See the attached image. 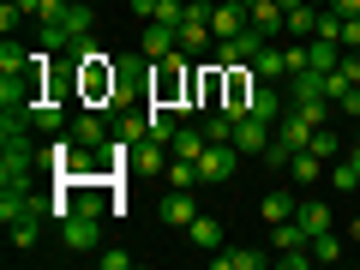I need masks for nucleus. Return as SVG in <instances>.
I'll list each match as a JSON object with an SVG mask.
<instances>
[{
    "mask_svg": "<svg viewBox=\"0 0 360 270\" xmlns=\"http://www.w3.org/2000/svg\"><path fill=\"white\" fill-rule=\"evenodd\" d=\"M324 168H330L324 156H312V150H295V162H288L283 174L295 180V186H319V180H324Z\"/></svg>",
    "mask_w": 360,
    "mask_h": 270,
    "instance_id": "nucleus-16",
    "label": "nucleus"
},
{
    "mask_svg": "<svg viewBox=\"0 0 360 270\" xmlns=\"http://www.w3.org/2000/svg\"><path fill=\"white\" fill-rule=\"evenodd\" d=\"M300 66H312V72H336V66H342V42L307 37V60H300Z\"/></svg>",
    "mask_w": 360,
    "mask_h": 270,
    "instance_id": "nucleus-15",
    "label": "nucleus"
},
{
    "mask_svg": "<svg viewBox=\"0 0 360 270\" xmlns=\"http://www.w3.org/2000/svg\"><path fill=\"white\" fill-rule=\"evenodd\" d=\"M156 210H162L168 229H186V222L198 217V198H193V186H168V198H162Z\"/></svg>",
    "mask_w": 360,
    "mask_h": 270,
    "instance_id": "nucleus-9",
    "label": "nucleus"
},
{
    "mask_svg": "<svg viewBox=\"0 0 360 270\" xmlns=\"http://www.w3.org/2000/svg\"><path fill=\"white\" fill-rule=\"evenodd\" d=\"M295 210H300V198L288 193V186H276V193H264V198H258V217H264V222H288Z\"/></svg>",
    "mask_w": 360,
    "mask_h": 270,
    "instance_id": "nucleus-18",
    "label": "nucleus"
},
{
    "mask_svg": "<svg viewBox=\"0 0 360 270\" xmlns=\"http://www.w3.org/2000/svg\"><path fill=\"white\" fill-rule=\"evenodd\" d=\"M307 150H312V156H324V162H330V156H342V132H336L330 120H324V127L312 132V144H307Z\"/></svg>",
    "mask_w": 360,
    "mask_h": 270,
    "instance_id": "nucleus-24",
    "label": "nucleus"
},
{
    "mask_svg": "<svg viewBox=\"0 0 360 270\" xmlns=\"http://www.w3.org/2000/svg\"><path fill=\"white\" fill-rule=\"evenodd\" d=\"M30 66H37V54H30V49H18L13 37L0 42V78H13V72H30Z\"/></svg>",
    "mask_w": 360,
    "mask_h": 270,
    "instance_id": "nucleus-22",
    "label": "nucleus"
},
{
    "mask_svg": "<svg viewBox=\"0 0 360 270\" xmlns=\"http://www.w3.org/2000/svg\"><path fill=\"white\" fill-rule=\"evenodd\" d=\"M162 180H168V186H205V174H198V162H193V156H168Z\"/></svg>",
    "mask_w": 360,
    "mask_h": 270,
    "instance_id": "nucleus-21",
    "label": "nucleus"
},
{
    "mask_svg": "<svg viewBox=\"0 0 360 270\" xmlns=\"http://www.w3.org/2000/svg\"><path fill=\"white\" fill-rule=\"evenodd\" d=\"M295 217H300V229H307V234H330V205H300Z\"/></svg>",
    "mask_w": 360,
    "mask_h": 270,
    "instance_id": "nucleus-26",
    "label": "nucleus"
},
{
    "mask_svg": "<svg viewBox=\"0 0 360 270\" xmlns=\"http://www.w3.org/2000/svg\"><path fill=\"white\" fill-rule=\"evenodd\" d=\"M264 264H276V258L252 252V246H217L210 252V270H264Z\"/></svg>",
    "mask_w": 360,
    "mask_h": 270,
    "instance_id": "nucleus-7",
    "label": "nucleus"
},
{
    "mask_svg": "<svg viewBox=\"0 0 360 270\" xmlns=\"http://www.w3.org/2000/svg\"><path fill=\"white\" fill-rule=\"evenodd\" d=\"M276 264H283V270H307V264H312V246H295V252H276Z\"/></svg>",
    "mask_w": 360,
    "mask_h": 270,
    "instance_id": "nucleus-32",
    "label": "nucleus"
},
{
    "mask_svg": "<svg viewBox=\"0 0 360 270\" xmlns=\"http://www.w3.org/2000/svg\"><path fill=\"white\" fill-rule=\"evenodd\" d=\"M103 258V270H132V252H120V246H108V252H96Z\"/></svg>",
    "mask_w": 360,
    "mask_h": 270,
    "instance_id": "nucleus-34",
    "label": "nucleus"
},
{
    "mask_svg": "<svg viewBox=\"0 0 360 270\" xmlns=\"http://www.w3.org/2000/svg\"><path fill=\"white\" fill-rule=\"evenodd\" d=\"M258 42H270V37H258V30L246 25L240 37H222V42H217V49H210V54H217V66H246V60H252V54H258Z\"/></svg>",
    "mask_w": 360,
    "mask_h": 270,
    "instance_id": "nucleus-4",
    "label": "nucleus"
},
{
    "mask_svg": "<svg viewBox=\"0 0 360 270\" xmlns=\"http://www.w3.org/2000/svg\"><path fill=\"white\" fill-rule=\"evenodd\" d=\"M168 156H174V150H168L162 139H150V132H144V139L132 144V174H162Z\"/></svg>",
    "mask_w": 360,
    "mask_h": 270,
    "instance_id": "nucleus-10",
    "label": "nucleus"
},
{
    "mask_svg": "<svg viewBox=\"0 0 360 270\" xmlns=\"http://www.w3.org/2000/svg\"><path fill=\"white\" fill-rule=\"evenodd\" d=\"M336 72H342L348 84H360V49H342V66H336Z\"/></svg>",
    "mask_w": 360,
    "mask_h": 270,
    "instance_id": "nucleus-33",
    "label": "nucleus"
},
{
    "mask_svg": "<svg viewBox=\"0 0 360 270\" xmlns=\"http://www.w3.org/2000/svg\"><path fill=\"white\" fill-rule=\"evenodd\" d=\"M144 60H168V54H180V30L162 25V18H144V37H139Z\"/></svg>",
    "mask_w": 360,
    "mask_h": 270,
    "instance_id": "nucleus-3",
    "label": "nucleus"
},
{
    "mask_svg": "<svg viewBox=\"0 0 360 270\" xmlns=\"http://www.w3.org/2000/svg\"><path fill=\"white\" fill-rule=\"evenodd\" d=\"M258 162H270V168H288V162H295V144H283V139H270V150L258 156Z\"/></svg>",
    "mask_w": 360,
    "mask_h": 270,
    "instance_id": "nucleus-31",
    "label": "nucleus"
},
{
    "mask_svg": "<svg viewBox=\"0 0 360 270\" xmlns=\"http://www.w3.org/2000/svg\"><path fill=\"white\" fill-rule=\"evenodd\" d=\"M312 6H330V0H312Z\"/></svg>",
    "mask_w": 360,
    "mask_h": 270,
    "instance_id": "nucleus-38",
    "label": "nucleus"
},
{
    "mask_svg": "<svg viewBox=\"0 0 360 270\" xmlns=\"http://www.w3.org/2000/svg\"><path fill=\"white\" fill-rule=\"evenodd\" d=\"M324 180H330L336 193H354V186H360V168L354 162H330V168H324Z\"/></svg>",
    "mask_w": 360,
    "mask_h": 270,
    "instance_id": "nucleus-28",
    "label": "nucleus"
},
{
    "mask_svg": "<svg viewBox=\"0 0 360 270\" xmlns=\"http://www.w3.org/2000/svg\"><path fill=\"white\" fill-rule=\"evenodd\" d=\"M66 132H72V139L84 144V150H103V144H108V127H103V115H96V108H78Z\"/></svg>",
    "mask_w": 360,
    "mask_h": 270,
    "instance_id": "nucleus-11",
    "label": "nucleus"
},
{
    "mask_svg": "<svg viewBox=\"0 0 360 270\" xmlns=\"http://www.w3.org/2000/svg\"><path fill=\"white\" fill-rule=\"evenodd\" d=\"M295 246H312V234L300 229V217H288V222H270V252H295Z\"/></svg>",
    "mask_w": 360,
    "mask_h": 270,
    "instance_id": "nucleus-17",
    "label": "nucleus"
},
{
    "mask_svg": "<svg viewBox=\"0 0 360 270\" xmlns=\"http://www.w3.org/2000/svg\"><path fill=\"white\" fill-rule=\"evenodd\" d=\"M144 132H150V115H144V108H139V115H120V120H115V139H127V144H139Z\"/></svg>",
    "mask_w": 360,
    "mask_h": 270,
    "instance_id": "nucleus-27",
    "label": "nucleus"
},
{
    "mask_svg": "<svg viewBox=\"0 0 360 270\" xmlns=\"http://www.w3.org/2000/svg\"><path fill=\"white\" fill-rule=\"evenodd\" d=\"M312 37H324V42H342V13L319 6V30H312Z\"/></svg>",
    "mask_w": 360,
    "mask_h": 270,
    "instance_id": "nucleus-30",
    "label": "nucleus"
},
{
    "mask_svg": "<svg viewBox=\"0 0 360 270\" xmlns=\"http://www.w3.org/2000/svg\"><path fill=\"white\" fill-rule=\"evenodd\" d=\"M246 66H252V78H270V84H276V78H288V49L270 37V42H258V54Z\"/></svg>",
    "mask_w": 360,
    "mask_h": 270,
    "instance_id": "nucleus-6",
    "label": "nucleus"
},
{
    "mask_svg": "<svg viewBox=\"0 0 360 270\" xmlns=\"http://www.w3.org/2000/svg\"><path fill=\"white\" fill-rule=\"evenodd\" d=\"M246 18H252V30H258V37H283V30H288L283 0H246Z\"/></svg>",
    "mask_w": 360,
    "mask_h": 270,
    "instance_id": "nucleus-8",
    "label": "nucleus"
},
{
    "mask_svg": "<svg viewBox=\"0 0 360 270\" xmlns=\"http://www.w3.org/2000/svg\"><path fill=\"white\" fill-rule=\"evenodd\" d=\"M330 13H342V18H360V0H330Z\"/></svg>",
    "mask_w": 360,
    "mask_h": 270,
    "instance_id": "nucleus-37",
    "label": "nucleus"
},
{
    "mask_svg": "<svg viewBox=\"0 0 360 270\" xmlns=\"http://www.w3.org/2000/svg\"><path fill=\"white\" fill-rule=\"evenodd\" d=\"M234 168H240V150H234V139L205 144V156H198V174H205V186H229Z\"/></svg>",
    "mask_w": 360,
    "mask_h": 270,
    "instance_id": "nucleus-2",
    "label": "nucleus"
},
{
    "mask_svg": "<svg viewBox=\"0 0 360 270\" xmlns=\"http://www.w3.org/2000/svg\"><path fill=\"white\" fill-rule=\"evenodd\" d=\"M60 246H66V252H96V246H103V217L72 210V217L60 222Z\"/></svg>",
    "mask_w": 360,
    "mask_h": 270,
    "instance_id": "nucleus-1",
    "label": "nucleus"
},
{
    "mask_svg": "<svg viewBox=\"0 0 360 270\" xmlns=\"http://www.w3.org/2000/svg\"><path fill=\"white\" fill-rule=\"evenodd\" d=\"M186 234H193L198 252H217V246H222V222L217 217H193V222H186Z\"/></svg>",
    "mask_w": 360,
    "mask_h": 270,
    "instance_id": "nucleus-20",
    "label": "nucleus"
},
{
    "mask_svg": "<svg viewBox=\"0 0 360 270\" xmlns=\"http://www.w3.org/2000/svg\"><path fill=\"white\" fill-rule=\"evenodd\" d=\"M30 127H37V132H66V127H72V120H66V108H60V96H49V90H42L37 108H30Z\"/></svg>",
    "mask_w": 360,
    "mask_h": 270,
    "instance_id": "nucleus-13",
    "label": "nucleus"
},
{
    "mask_svg": "<svg viewBox=\"0 0 360 270\" xmlns=\"http://www.w3.org/2000/svg\"><path fill=\"white\" fill-rule=\"evenodd\" d=\"M330 258H342V240L336 234H312V264H330Z\"/></svg>",
    "mask_w": 360,
    "mask_h": 270,
    "instance_id": "nucleus-29",
    "label": "nucleus"
},
{
    "mask_svg": "<svg viewBox=\"0 0 360 270\" xmlns=\"http://www.w3.org/2000/svg\"><path fill=\"white\" fill-rule=\"evenodd\" d=\"M270 139H276V127H270V120H234V150L240 156H264L270 150Z\"/></svg>",
    "mask_w": 360,
    "mask_h": 270,
    "instance_id": "nucleus-5",
    "label": "nucleus"
},
{
    "mask_svg": "<svg viewBox=\"0 0 360 270\" xmlns=\"http://www.w3.org/2000/svg\"><path fill=\"white\" fill-rule=\"evenodd\" d=\"M205 144H210V139H205V127H180L168 150H174V156H193V162H198V156H205Z\"/></svg>",
    "mask_w": 360,
    "mask_h": 270,
    "instance_id": "nucleus-23",
    "label": "nucleus"
},
{
    "mask_svg": "<svg viewBox=\"0 0 360 270\" xmlns=\"http://www.w3.org/2000/svg\"><path fill=\"white\" fill-rule=\"evenodd\" d=\"M312 30H319V6L307 0V6H295V13H288V37H295V42H307Z\"/></svg>",
    "mask_w": 360,
    "mask_h": 270,
    "instance_id": "nucleus-25",
    "label": "nucleus"
},
{
    "mask_svg": "<svg viewBox=\"0 0 360 270\" xmlns=\"http://www.w3.org/2000/svg\"><path fill=\"white\" fill-rule=\"evenodd\" d=\"M312 132H319V127H312V120L300 115V108H283V120H276V139H283V144L307 150V144H312Z\"/></svg>",
    "mask_w": 360,
    "mask_h": 270,
    "instance_id": "nucleus-14",
    "label": "nucleus"
},
{
    "mask_svg": "<svg viewBox=\"0 0 360 270\" xmlns=\"http://www.w3.org/2000/svg\"><path fill=\"white\" fill-rule=\"evenodd\" d=\"M342 49H360V18H342Z\"/></svg>",
    "mask_w": 360,
    "mask_h": 270,
    "instance_id": "nucleus-36",
    "label": "nucleus"
},
{
    "mask_svg": "<svg viewBox=\"0 0 360 270\" xmlns=\"http://www.w3.org/2000/svg\"><path fill=\"white\" fill-rule=\"evenodd\" d=\"M150 78L156 72H144L139 60H115V96H108V103H127L132 90H150Z\"/></svg>",
    "mask_w": 360,
    "mask_h": 270,
    "instance_id": "nucleus-12",
    "label": "nucleus"
},
{
    "mask_svg": "<svg viewBox=\"0 0 360 270\" xmlns=\"http://www.w3.org/2000/svg\"><path fill=\"white\" fill-rule=\"evenodd\" d=\"M139 18H162V25H180L186 18V0H132Z\"/></svg>",
    "mask_w": 360,
    "mask_h": 270,
    "instance_id": "nucleus-19",
    "label": "nucleus"
},
{
    "mask_svg": "<svg viewBox=\"0 0 360 270\" xmlns=\"http://www.w3.org/2000/svg\"><path fill=\"white\" fill-rule=\"evenodd\" d=\"M18 18H25V13H18L13 0H6V6H0V37H13V30H18Z\"/></svg>",
    "mask_w": 360,
    "mask_h": 270,
    "instance_id": "nucleus-35",
    "label": "nucleus"
}]
</instances>
